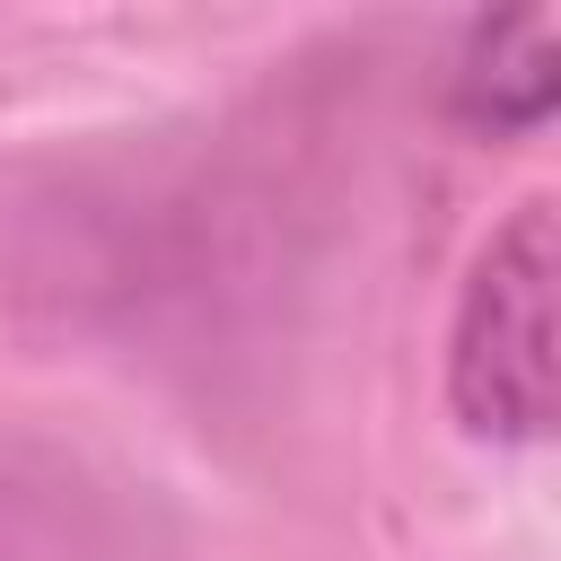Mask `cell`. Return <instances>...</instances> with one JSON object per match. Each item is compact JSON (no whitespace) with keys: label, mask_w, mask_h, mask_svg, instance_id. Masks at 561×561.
I'll return each instance as SVG.
<instances>
[{"label":"cell","mask_w":561,"mask_h":561,"mask_svg":"<svg viewBox=\"0 0 561 561\" xmlns=\"http://www.w3.org/2000/svg\"><path fill=\"white\" fill-rule=\"evenodd\" d=\"M447 412L491 447L552 438V202H517L456 289Z\"/></svg>","instance_id":"1"},{"label":"cell","mask_w":561,"mask_h":561,"mask_svg":"<svg viewBox=\"0 0 561 561\" xmlns=\"http://www.w3.org/2000/svg\"><path fill=\"white\" fill-rule=\"evenodd\" d=\"M447 114L482 140H517L552 114V18L543 9H500L456 35L447 61Z\"/></svg>","instance_id":"2"}]
</instances>
